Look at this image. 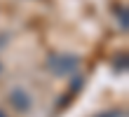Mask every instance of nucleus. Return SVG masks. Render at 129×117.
<instances>
[{
	"instance_id": "1",
	"label": "nucleus",
	"mask_w": 129,
	"mask_h": 117,
	"mask_svg": "<svg viewBox=\"0 0 129 117\" xmlns=\"http://www.w3.org/2000/svg\"><path fill=\"white\" fill-rule=\"evenodd\" d=\"M0 117H5V115H3V112H0Z\"/></svg>"
}]
</instances>
